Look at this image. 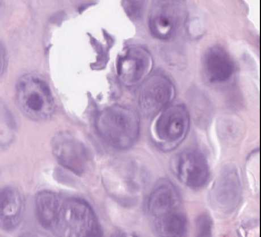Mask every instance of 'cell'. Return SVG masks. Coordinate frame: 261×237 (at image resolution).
Returning <instances> with one entry per match:
<instances>
[{
  "label": "cell",
  "mask_w": 261,
  "mask_h": 237,
  "mask_svg": "<svg viewBox=\"0 0 261 237\" xmlns=\"http://www.w3.org/2000/svg\"><path fill=\"white\" fill-rule=\"evenodd\" d=\"M2 228L6 231L16 229L22 219L24 209L23 196L13 187H6L1 191Z\"/></svg>",
  "instance_id": "cell-13"
},
{
  "label": "cell",
  "mask_w": 261,
  "mask_h": 237,
  "mask_svg": "<svg viewBox=\"0 0 261 237\" xmlns=\"http://www.w3.org/2000/svg\"><path fill=\"white\" fill-rule=\"evenodd\" d=\"M175 95L174 85L167 75H150L140 85L138 98L140 112L145 117H155L170 105Z\"/></svg>",
  "instance_id": "cell-5"
},
{
  "label": "cell",
  "mask_w": 261,
  "mask_h": 237,
  "mask_svg": "<svg viewBox=\"0 0 261 237\" xmlns=\"http://www.w3.org/2000/svg\"><path fill=\"white\" fill-rule=\"evenodd\" d=\"M125 12L128 16L134 20L139 19L143 16L145 2L127 1L123 3Z\"/></svg>",
  "instance_id": "cell-17"
},
{
  "label": "cell",
  "mask_w": 261,
  "mask_h": 237,
  "mask_svg": "<svg viewBox=\"0 0 261 237\" xmlns=\"http://www.w3.org/2000/svg\"><path fill=\"white\" fill-rule=\"evenodd\" d=\"M153 224L155 233L159 236H182L187 232V218L179 210L154 219Z\"/></svg>",
  "instance_id": "cell-15"
},
{
  "label": "cell",
  "mask_w": 261,
  "mask_h": 237,
  "mask_svg": "<svg viewBox=\"0 0 261 237\" xmlns=\"http://www.w3.org/2000/svg\"><path fill=\"white\" fill-rule=\"evenodd\" d=\"M152 131L153 142L163 151H170L181 144L190 129V115L182 104L169 105L160 113Z\"/></svg>",
  "instance_id": "cell-4"
},
{
  "label": "cell",
  "mask_w": 261,
  "mask_h": 237,
  "mask_svg": "<svg viewBox=\"0 0 261 237\" xmlns=\"http://www.w3.org/2000/svg\"><path fill=\"white\" fill-rule=\"evenodd\" d=\"M53 153L58 163L73 173H83L88 161L86 149L82 143L65 133L57 134L52 141Z\"/></svg>",
  "instance_id": "cell-10"
},
{
  "label": "cell",
  "mask_w": 261,
  "mask_h": 237,
  "mask_svg": "<svg viewBox=\"0 0 261 237\" xmlns=\"http://www.w3.org/2000/svg\"><path fill=\"white\" fill-rule=\"evenodd\" d=\"M16 101L25 117L34 121H44L54 114L55 104L49 85L37 74H24L16 87Z\"/></svg>",
  "instance_id": "cell-3"
},
{
  "label": "cell",
  "mask_w": 261,
  "mask_h": 237,
  "mask_svg": "<svg viewBox=\"0 0 261 237\" xmlns=\"http://www.w3.org/2000/svg\"><path fill=\"white\" fill-rule=\"evenodd\" d=\"M153 67L151 54L142 46H132L118 59L117 72L122 83L129 87L142 84Z\"/></svg>",
  "instance_id": "cell-8"
},
{
  "label": "cell",
  "mask_w": 261,
  "mask_h": 237,
  "mask_svg": "<svg viewBox=\"0 0 261 237\" xmlns=\"http://www.w3.org/2000/svg\"><path fill=\"white\" fill-rule=\"evenodd\" d=\"M95 127L105 143L115 149L126 150L139 138L140 119L133 109L115 105L98 114Z\"/></svg>",
  "instance_id": "cell-1"
},
{
  "label": "cell",
  "mask_w": 261,
  "mask_h": 237,
  "mask_svg": "<svg viewBox=\"0 0 261 237\" xmlns=\"http://www.w3.org/2000/svg\"><path fill=\"white\" fill-rule=\"evenodd\" d=\"M60 236H98L102 231L96 215L86 201L62 197L51 231Z\"/></svg>",
  "instance_id": "cell-2"
},
{
  "label": "cell",
  "mask_w": 261,
  "mask_h": 237,
  "mask_svg": "<svg viewBox=\"0 0 261 237\" xmlns=\"http://www.w3.org/2000/svg\"><path fill=\"white\" fill-rule=\"evenodd\" d=\"M173 168L178 179L190 188H202L210 177L207 159L197 149H187L178 154L174 160Z\"/></svg>",
  "instance_id": "cell-7"
},
{
  "label": "cell",
  "mask_w": 261,
  "mask_h": 237,
  "mask_svg": "<svg viewBox=\"0 0 261 237\" xmlns=\"http://www.w3.org/2000/svg\"><path fill=\"white\" fill-rule=\"evenodd\" d=\"M203 67L205 77L212 84L228 82L235 71L233 59L224 48L219 45H214L205 51Z\"/></svg>",
  "instance_id": "cell-11"
},
{
  "label": "cell",
  "mask_w": 261,
  "mask_h": 237,
  "mask_svg": "<svg viewBox=\"0 0 261 237\" xmlns=\"http://www.w3.org/2000/svg\"><path fill=\"white\" fill-rule=\"evenodd\" d=\"M242 193L237 171L233 168L226 169L213 187L211 201L216 209L224 214L230 213L238 206Z\"/></svg>",
  "instance_id": "cell-9"
},
{
  "label": "cell",
  "mask_w": 261,
  "mask_h": 237,
  "mask_svg": "<svg viewBox=\"0 0 261 237\" xmlns=\"http://www.w3.org/2000/svg\"><path fill=\"white\" fill-rule=\"evenodd\" d=\"M198 235L210 236L212 235L213 221L207 214L200 215L196 221Z\"/></svg>",
  "instance_id": "cell-16"
},
{
  "label": "cell",
  "mask_w": 261,
  "mask_h": 237,
  "mask_svg": "<svg viewBox=\"0 0 261 237\" xmlns=\"http://www.w3.org/2000/svg\"><path fill=\"white\" fill-rule=\"evenodd\" d=\"M182 3L158 1L153 3L149 16L148 27L152 36L166 40L173 37L183 22Z\"/></svg>",
  "instance_id": "cell-6"
},
{
  "label": "cell",
  "mask_w": 261,
  "mask_h": 237,
  "mask_svg": "<svg viewBox=\"0 0 261 237\" xmlns=\"http://www.w3.org/2000/svg\"><path fill=\"white\" fill-rule=\"evenodd\" d=\"M62 196L53 191L38 193L35 199V209L37 219L44 229L51 231Z\"/></svg>",
  "instance_id": "cell-14"
},
{
  "label": "cell",
  "mask_w": 261,
  "mask_h": 237,
  "mask_svg": "<svg viewBox=\"0 0 261 237\" xmlns=\"http://www.w3.org/2000/svg\"><path fill=\"white\" fill-rule=\"evenodd\" d=\"M180 197L176 187L168 179L161 180L149 196L147 209L154 219L178 210Z\"/></svg>",
  "instance_id": "cell-12"
}]
</instances>
